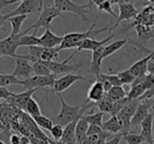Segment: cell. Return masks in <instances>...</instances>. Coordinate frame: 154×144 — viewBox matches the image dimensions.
Returning a JSON list of instances; mask_svg holds the SVG:
<instances>
[{
	"mask_svg": "<svg viewBox=\"0 0 154 144\" xmlns=\"http://www.w3.org/2000/svg\"><path fill=\"white\" fill-rule=\"evenodd\" d=\"M57 96L60 100V103H61V108H60L59 114L52 119L54 124H59L62 125V126H66V125L70 124L73 121L79 120L84 116V112H86L88 110H90V108L93 110L94 107H96L95 103L88 102V101L80 104V105H76V106L69 105L63 100V97H62L61 94H57Z\"/></svg>",
	"mask_w": 154,
	"mask_h": 144,
	"instance_id": "1",
	"label": "cell"
},
{
	"mask_svg": "<svg viewBox=\"0 0 154 144\" xmlns=\"http://www.w3.org/2000/svg\"><path fill=\"white\" fill-rule=\"evenodd\" d=\"M96 21H97V18L94 22H93L92 26L88 28V31L84 33H79V32H76V33H69V34L64 35L63 36V40H62L61 44L58 46V50L62 51V50H70V49H77V47L79 46L80 43L85 40V39H88V38H94L95 36H97L98 34H101L103 32H111L113 28H99V30H95V26H96Z\"/></svg>",
	"mask_w": 154,
	"mask_h": 144,
	"instance_id": "2",
	"label": "cell"
},
{
	"mask_svg": "<svg viewBox=\"0 0 154 144\" xmlns=\"http://www.w3.org/2000/svg\"><path fill=\"white\" fill-rule=\"evenodd\" d=\"M54 8L58 10L60 13H72L80 18L84 23L89 26V19L87 17L90 12L89 4H79V3L73 2L72 0H54Z\"/></svg>",
	"mask_w": 154,
	"mask_h": 144,
	"instance_id": "3",
	"label": "cell"
},
{
	"mask_svg": "<svg viewBox=\"0 0 154 144\" xmlns=\"http://www.w3.org/2000/svg\"><path fill=\"white\" fill-rule=\"evenodd\" d=\"M60 16H62V13H60L56 8L48 7V5L45 4V7H43L42 11L39 14V17L36 20V22L34 24H32L30 28H26L23 33L24 34H28V32H30L31 30H34V34L36 35L39 28H43L45 30L50 28V26L53 22V20L57 17H60Z\"/></svg>",
	"mask_w": 154,
	"mask_h": 144,
	"instance_id": "4",
	"label": "cell"
},
{
	"mask_svg": "<svg viewBox=\"0 0 154 144\" xmlns=\"http://www.w3.org/2000/svg\"><path fill=\"white\" fill-rule=\"evenodd\" d=\"M43 1L45 0H24L23 2L20 3L13 12L8 14V18L18 15L29 16L30 14H35L38 13V12H41L43 7H45Z\"/></svg>",
	"mask_w": 154,
	"mask_h": 144,
	"instance_id": "5",
	"label": "cell"
},
{
	"mask_svg": "<svg viewBox=\"0 0 154 144\" xmlns=\"http://www.w3.org/2000/svg\"><path fill=\"white\" fill-rule=\"evenodd\" d=\"M78 81H87V82H92L91 79H88L86 77L82 76L78 74H66L64 76L60 77V78L56 79L55 84L53 87V92L56 94H61L62 92L66 91L70 88L74 83L78 82Z\"/></svg>",
	"mask_w": 154,
	"mask_h": 144,
	"instance_id": "6",
	"label": "cell"
},
{
	"mask_svg": "<svg viewBox=\"0 0 154 144\" xmlns=\"http://www.w3.org/2000/svg\"><path fill=\"white\" fill-rule=\"evenodd\" d=\"M56 76H32L31 78L22 80V84L26 89H39L45 87H54Z\"/></svg>",
	"mask_w": 154,
	"mask_h": 144,
	"instance_id": "7",
	"label": "cell"
},
{
	"mask_svg": "<svg viewBox=\"0 0 154 144\" xmlns=\"http://www.w3.org/2000/svg\"><path fill=\"white\" fill-rule=\"evenodd\" d=\"M21 37V34L11 36L10 35L7 38L0 40V55L1 56H9L13 57L15 59L17 57L16 51L19 47V39Z\"/></svg>",
	"mask_w": 154,
	"mask_h": 144,
	"instance_id": "8",
	"label": "cell"
},
{
	"mask_svg": "<svg viewBox=\"0 0 154 144\" xmlns=\"http://www.w3.org/2000/svg\"><path fill=\"white\" fill-rule=\"evenodd\" d=\"M13 75L18 79H29L33 76V66L30 61L24 59L23 56L18 55L15 58V70Z\"/></svg>",
	"mask_w": 154,
	"mask_h": 144,
	"instance_id": "9",
	"label": "cell"
},
{
	"mask_svg": "<svg viewBox=\"0 0 154 144\" xmlns=\"http://www.w3.org/2000/svg\"><path fill=\"white\" fill-rule=\"evenodd\" d=\"M38 89H26V92H22L20 94H13L8 100H5L9 105L13 106V107L19 108L21 110H26V104L30 101V99L33 97V94L37 92Z\"/></svg>",
	"mask_w": 154,
	"mask_h": 144,
	"instance_id": "10",
	"label": "cell"
},
{
	"mask_svg": "<svg viewBox=\"0 0 154 144\" xmlns=\"http://www.w3.org/2000/svg\"><path fill=\"white\" fill-rule=\"evenodd\" d=\"M154 106V100H146V101H140L134 116L131 119V127H136L141 124L143 120L147 118V116L150 114L149 110Z\"/></svg>",
	"mask_w": 154,
	"mask_h": 144,
	"instance_id": "11",
	"label": "cell"
},
{
	"mask_svg": "<svg viewBox=\"0 0 154 144\" xmlns=\"http://www.w3.org/2000/svg\"><path fill=\"white\" fill-rule=\"evenodd\" d=\"M113 35L110 34L109 36L107 37L106 39H103V40H95L94 38H88V39H85L84 41H82V43H80V45L76 49V51L74 52V53L72 54V55L69 56V58L70 59H72L73 57H75V55H77V54L79 53V52L82 51H95V50H97L98 47H101V46H105V44H107V43H109V41L111 40L112 38H113Z\"/></svg>",
	"mask_w": 154,
	"mask_h": 144,
	"instance_id": "12",
	"label": "cell"
},
{
	"mask_svg": "<svg viewBox=\"0 0 154 144\" xmlns=\"http://www.w3.org/2000/svg\"><path fill=\"white\" fill-rule=\"evenodd\" d=\"M118 10H119V15H118L116 22L112 28H116L117 26L122 21L126 20H131L133 18H135L138 15V11L137 9L132 4V3H122V4H118Z\"/></svg>",
	"mask_w": 154,
	"mask_h": 144,
	"instance_id": "13",
	"label": "cell"
},
{
	"mask_svg": "<svg viewBox=\"0 0 154 144\" xmlns=\"http://www.w3.org/2000/svg\"><path fill=\"white\" fill-rule=\"evenodd\" d=\"M70 60L66 58L64 61L62 62H57V61H52V62H45V65L50 68V70L52 72V74L57 76V75L61 74H72L73 72H76L78 70V66H72L69 65L68 62Z\"/></svg>",
	"mask_w": 154,
	"mask_h": 144,
	"instance_id": "14",
	"label": "cell"
},
{
	"mask_svg": "<svg viewBox=\"0 0 154 144\" xmlns=\"http://www.w3.org/2000/svg\"><path fill=\"white\" fill-rule=\"evenodd\" d=\"M39 40H40V46L45 49H55L61 44L63 36H57L50 28H47L41 37H39Z\"/></svg>",
	"mask_w": 154,
	"mask_h": 144,
	"instance_id": "15",
	"label": "cell"
},
{
	"mask_svg": "<svg viewBox=\"0 0 154 144\" xmlns=\"http://www.w3.org/2000/svg\"><path fill=\"white\" fill-rule=\"evenodd\" d=\"M153 120H154V115L149 114L147 118L141 122L140 127V135L143 137L146 142L149 144H153Z\"/></svg>",
	"mask_w": 154,
	"mask_h": 144,
	"instance_id": "16",
	"label": "cell"
},
{
	"mask_svg": "<svg viewBox=\"0 0 154 144\" xmlns=\"http://www.w3.org/2000/svg\"><path fill=\"white\" fill-rule=\"evenodd\" d=\"M106 96V92L103 89V83L99 81H95L88 91V96H87V101L92 102V103H97L100 101Z\"/></svg>",
	"mask_w": 154,
	"mask_h": 144,
	"instance_id": "17",
	"label": "cell"
},
{
	"mask_svg": "<svg viewBox=\"0 0 154 144\" xmlns=\"http://www.w3.org/2000/svg\"><path fill=\"white\" fill-rule=\"evenodd\" d=\"M105 46L98 47L97 50L93 51L92 61H91V65L89 70L91 73H93L95 75V77H98L101 74L100 68H101V62L103 60V49H105Z\"/></svg>",
	"mask_w": 154,
	"mask_h": 144,
	"instance_id": "18",
	"label": "cell"
},
{
	"mask_svg": "<svg viewBox=\"0 0 154 144\" xmlns=\"http://www.w3.org/2000/svg\"><path fill=\"white\" fill-rule=\"evenodd\" d=\"M77 121H73L70 124H68L63 129V135H62L60 141L66 144H77L76 136H75V128H76Z\"/></svg>",
	"mask_w": 154,
	"mask_h": 144,
	"instance_id": "19",
	"label": "cell"
},
{
	"mask_svg": "<svg viewBox=\"0 0 154 144\" xmlns=\"http://www.w3.org/2000/svg\"><path fill=\"white\" fill-rule=\"evenodd\" d=\"M122 128V122H120L117 116H111V118L103 124V130L108 131L110 134H115V135L120 134Z\"/></svg>",
	"mask_w": 154,
	"mask_h": 144,
	"instance_id": "20",
	"label": "cell"
},
{
	"mask_svg": "<svg viewBox=\"0 0 154 144\" xmlns=\"http://www.w3.org/2000/svg\"><path fill=\"white\" fill-rule=\"evenodd\" d=\"M28 16L26 15H18V16H13L10 17L8 19V21L11 24V36H16V35L21 34V26L23 24V22L26 20Z\"/></svg>",
	"mask_w": 154,
	"mask_h": 144,
	"instance_id": "21",
	"label": "cell"
},
{
	"mask_svg": "<svg viewBox=\"0 0 154 144\" xmlns=\"http://www.w3.org/2000/svg\"><path fill=\"white\" fill-rule=\"evenodd\" d=\"M88 128H89V123L82 117L79 120L77 121L76 128H75V136H76L77 143H80V142H82L87 138Z\"/></svg>",
	"mask_w": 154,
	"mask_h": 144,
	"instance_id": "22",
	"label": "cell"
},
{
	"mask_svg": "<svg viewBox=\"0 0 154 144\" xmlns=\"http://www.w3.org/2000/svg\"><path fill=\"white\" fill-rule=\"evenodd\" d=\"M129 42V39H120V40L113 41L111 43H108L103 49V59L109 56L113 55L114 53H116L117 51H119L124 45H126Z\"/></svg>",
	"mask_w": 154,
	"mask_h": 144,
	"instance_id": "23",
	"label": "cell"
},
{
	"mask_svg": "<svg viewBox=\"0 0 154 144\" xmlns=\"http://www.w3.org/2000/svg\"><path fill=\"white\" fill-rule=\"evenodd\" d=\"M112 134L103 130L100 134H98V135L88 136L84 141L77 144H106V142L108 141V138Z\"/></svg>",
	"mask_w": 154,
	"mask_h": 144,
	"instance_id": "24",
	"label": "cell"
},
{
	"mask_svg": "<svg viewBox=\"0 0 154 144\" xmlns=\"http://www.w3.org/2000/svg\"><path fill=\"white\" fill-rule=\"evenodd\" d=\"M35 45H40V40L39 37H37L35 34L26 35L23 32L21 33V37L19 39V47L20 46H35Z\"/></svg>",
	"mask_w": 154,
	"mask_h": 144,
	"instance_id": "25",
	"label": "cell"
},
{
	"mask_svg": "<svg viewBox=\"0 0 154 144\" xmlns=\"http://www.w3.org/2000/svg\"><path fill=\"white\" fill-rule=\"evenodd\" d=\"M33 66V76H52V72L45 65L43 61H38L32 64Z\"/></svg>",
	"mask_w": 154,
	"mask_h": 144,
	"instance_id": "26",
	"label": "cell"
},
{
	"mask_svg": "<svg viewBox=\"0 0 154 144\" xmlns=\"http://www.w3.org/2000/svg\"><path fill=\"white\" fill-rule=\"evenodd\" d=\"M15 84H22V80L16 78L13 74L7 75L0 73V87H7Z\"/></svg>",
	"mask_w": 154,
	"mask_h": 144,
	"instance_id": "27",
	"label": "cell"
},
{
	"mask_svg": "<svg viewBox=\"0 0 154 144\" xmlns=\"http://www.w3.org/2000/svg\"><path fill=\"white\" fill-rule=\"evenodd\" d=\"M106 95H107L112 101L115 102V101H118V100H122V99H124V98H126L128 94L126 93V91H125L122 86H113Z\"/></svg>",
	"mask_w": 154,
	"mask_h": 144,
	"instance_id": "28",
	"label": "cell"
},
{
	"mask_svg": "<svg viewBox=\"0 0 154 144\" xmlns=\"http://www.w3.org/2000/svg\"><path fill=\"white\" fill-rule=\"evenodd\" d=\"M59 57V50L58 47L55 49H45L43 50L42 54H41V61L45 62H52V61H56Z\"/></svg>",
	"mask_w": 154,
	"mask_h": 144,
	"instance_id": "29",
	"label": "cell"
},
{
	"mask_svg": "<svg viewBox=\"0 0 154 144\" xmlns=\"http://www.w3.org/2000/svg\"><path fill=\"white\" fill-rule=\"evenodd\" d=\"M26 114L30 115V116L32 117L33 119L41 115L40 106H39V104L37 103V101L33 97L31 98L30 101H29L28 104H26Z\"/></svg>",
	"mask_w": 154,
	"mask_h": 144,
	"instance_id": "30",
	"label": "cell"
},
{
	"mask_svg": "<svg viewBox=\"0 0 154 144\" xmlns=\"http://www.w3.org/2000/svg\"><path fill=\"white\" fill-rule=\"evenodd\" d=\"M103 112H94V114H89L82 116V118L89 123V125H97V126L103 127Z\"/></svg>",
	"mask_w": 154,
	"mask_h": 144,
	"instance_id": "31",
	"label": "cell"
},
{
	"mask_svg": "<svg viewBox=\"0 0 154 144\" xmlns=\"http://www.w3.org/2000/svg\"><path fill=\"white\" fill-rule=\"evenodd\" d=\"M113 104H114V102L112 101V100L110 99L107 95H106L105 97L100 100V101H98L97 103H95V106L98 107L99 110H100L101 112H103V114L108 112V114L111 115L112 108H113Z\"/></svg>",
	"mask_w": 154,
	"mask_h": 144,
	"instance_id": "32",
	"label": "cell"
},
{
	"mask_svg": "<svg viewBox=\"0 0 154 144\" xmlns=\"http://www.w3.org/2000/svg\"><path fill=\"white\" fill-rule=\"evenodd\" d=\"M34 120H35V122H36V124L38 125V127L45 128V129H47V130H51L54 125V122L52 119L48 118V117H45V116H42V115L34 118Z\"/></svg>",
	"mask_w": 154,
	"mask_h": 144,
	"instance_id": "33",
	"label": "cell"
},
{
	"mask_svg": "<svg viewBox=\"0 0 154 144\" xmlns=\"http://www.w3.org/2000/svg\"><path fill=\"white\" fill-rule=\"evenodd\" d=\"M122 138L127 142V144H141L143 142H146V140L143 139V137L140 134L129 133L126 134V135H122Z\"/></svg>",
	"mask_w": 154,
	"mask_h": 144,
	"instance_id": "34",
	"label": "cell"
},
{
	"mask_svg": "<svg viewBox=\"0 0 154 144\" xmlns=\"http://www.w3.org/2000/svg\"><path fill=\"white\" fill-rule=\"evenodd\" d=\"M118 76V78L120 79L122 81V85L124 84H132L133 82L135 81V76L130 72V70H122V72H119L116 74Z\"/></svg>",
	"mask_w": 154,
	"mask_h": 144,
	"instance_id": "35",
	"label": "cell"
},
{
	"mask_svg": "<svg viewBox=\"0 0 154 144\" xmlns=\"http://www.w3.org/2000/svg\"><path fill=\"white\" fill-rule=\"evenodd\" d=\"M98 11H99V13H98V15H97V17H98V16L100 15L103 12H106V13L110 14V15H111L112 17L115 18V19H117V17H118V16L116 15L115 13H114L113 9H112V3L110 2L109 0H106L105 2H103V4H101L100 7L98 8Z\"/></svg>",
	"mask_w": 154,
	"mask_h": 144,
	"instance_id": "36",
	"label": "cell"
},
{
	"mask_svg": "<svg viewBox=\"0 0 154 144\" xmlns=\"http://www.w3.org/2000/svg\"><path fill=\"white\" fill-rule=\"evenodd\" d=\"M63 129L64 128L62 125L54 124L53 127H52V129L50 130L52 137H53V140H55V141H60L62 135H63Z\"/></svg>",
	"mask_w": 154,
	"mask_h": 144,
	"instance_id": "37",
	"label": "cell"
},
{
	"mask_svg": "<svg viewBox=\"0 0 154 144\" xmlns=\"http://www.w3.org/2000/svg\"><path fill=\"white\" fill-rule=\"evenodd\" d=\"M103 78L107 79L113 86H122V83L120 81V79L118 78V76L116 74H103Z\"/></svg>",
	"mask_w": 154,
	"mask_h": 144,
	"instance_id": "38",
	"label": "cell"
},
{
	"mask_svg": "<svg viewBox=\"0 0 154 144\" xmlns=\"http://www.w3.org/2000/svg\"><path fill=\"white\" fill-rule=\"evenodd\" d=\"M101 131H103V127L97 126V125H89L87 137H88V136H92V135H98Z\"/></svg>",
	"mask_w": 154,
	"mask_h": 144,
	"instance_id": "39",
	"label": "cell"
},
{
	"mask_svg": "<svg viewBox=\"0 0 154 144\" xmlns=\"http://www.w3.org/2000/svg\"><path fill=\"white\" fill-rule=\"evenodd\" d=\"M14 93L7 88V87H0V99L8 100Z\"/></svg>",
	"mask_w": 154,
	"mask_h": 144,
	"instance_id": "40",
	"label": "cell"
},
{
	"mask_svg": "<svg viewBox=\"0 0 154 144\" xmlns=\"http://www.w3.org/2000/svg\"><path fill=\"white\" fill-rule=\"evenodd\" d=\"M122 134H117V135L114 136L112 139L108 140L107 142H106V144H119L120 143V140H122Z\"/></svg>",
	"mask_w": 154,
	"mask_h": 144,
	"instance_id": "41",
	"label": "cell"
},
{
	"mask_svg": "<svg viewBox=\"0 0 154 144\" xmlns=\"http://www.w3.org/2000/svg\"><path fill=\"white\" fill-rule=\"evenodd\" d=\"M11 144H21V137L17 134H13L10 138Z\"/></svg>",
	"mask_w": 154,
	"mask_h": 144,
	"instance_id": "42",
	"label": "cell"
},
{
	"mask_svg": "<svg viewBox=\"0 0 154 144\" xmlns=\"http://www.w3.org/2000/svg\"><path fill=\"white\" fill-rule=\"evenodd\" d=\"M8 16L7 15H2L0 13V31H5V28H2V26H5V23L8 21Z\"/></svg>",
	"mask_w": 154,
	"mask_h": 144,
	"instance_id": "43",
	"label": "cell"
},
{
	"mask_svg": "<svg viewBox=\"0 0 154 144\" xmlns=\"http://www.w3.org/2000/svg\"><path fill=\"white\" fill-rule=\"evenodd\" d=\"M112 4H122V3H131L132 0H109Z\"/></svg>",
	"mask_w": 154,
	"mask_h": 144,
	"instance_id": "44",
	"label": "cell"
},
{
	"mask_svg": "<svg viewBox=\"0 0 154 144\" xmlns=\"http://www.w3.org/2000/svg\"><path fill=\"white\" fill-rule=\"evenodd\" d=\"M105 1H106V0H90V2L93 3L94 5H96L97 9H98V8L100 7V5L103 4V3L105 2Z\"/></svg>",
	"mask_w": 154,
	"mask_h": 144,
	"instance_id": "45",
	"label": "cell"
},
{
	"mask_svg": "<svg viewBox=\"0 0 154 144\" xmlns=\"http://www.w3.org/2000/svg\"><path fill=\"white\" fill-rule=\"evenodd\" d=\"M49 143L50 144H66L61 141H55V140H53V139H49Z\"/></svg>",
	"mask_w": 154,
	"mask_h": 144,
	"instance_id": "46",
	"label": "cell"
},
{
	"mask_svg": "<svg viewBox=\"0 0 154 144\" xmlns=\"http://www.w3.org/2000/svg\"><path fill=\"white\" fill-rule=\"evenodd\" d=\"M147 1L150 3H152V4H154V0H147Z\"/></svg>",
	"mask_w": 154,
	"mask_h": 144,
	"instance_id": "47",
	"label": "cell"
},
{
	"mask_svg": "<svg viewBox=\"0 0 154 144\" xmlns=\"http://www.w3.org/2000/svg\"><path fill=\"white\" fill-rule=\"evenodd\" d=\"M2 106H3V103H1V102H0V110H1V108H2Z\"/></svg>",
	"mask_w": 154,
	"mask_h": 144,
	"instance_id": "48",
	"label": "cell"
},
{
	"mask_svg": "<svg viewBox=\"0 0 154 144\" xmlns=\"http://www.w3.org/2000/svg\"><path fill=\"white\" fill-rule=\"evenodd\" d=\"M0 144H5V143H3V142H2V141H0Z\"/></svg>",
	"mask_w": 154,
	"mask_h": 144,
	"instance_id": "49",
	"label": "cell"
},
{
	"mask_svg": "<svg viewBox=\"0 0 154 144\" xmlns=\"http://www.w3.org/2000/svg\"><path fill=\"white\" fill-rule=\"evenodd\" d=\"M153 144H154V137H153Z\"/></svg>",
	"mask_w": 154,
	"mask_h": 144,
	"instance_id": "50",
	"label": "cell"
},
{
	"mask_svg": "<svg viewBox=\"0 0 154 144\" xmlns=\"http://www.w3.org/2000/svg\"><path fill=\"white\" fill-rule=\"evenodd\" d=\"M0 57H1V55H0ZM0 73H1V72H0Z\"/></svg>",
	"mask_w": 154,
	"mask_h": 144,
	"instance_id": "51",
	"label": "cell"
},
{
	"mask_svg": "<svg viewBox=\"0 0 154 144\" xmlns=\"http://www.w3.org/2000/svg\"><path fill=\"white\" fill-rule=\"evenodd\" d=\"M153 108H154V106H153Z\"/></svg>",
	"mask_w": 154,
	"mask_h": 144,
	"instance_id": "52",
	"label": "cell"
}]
</instances>
